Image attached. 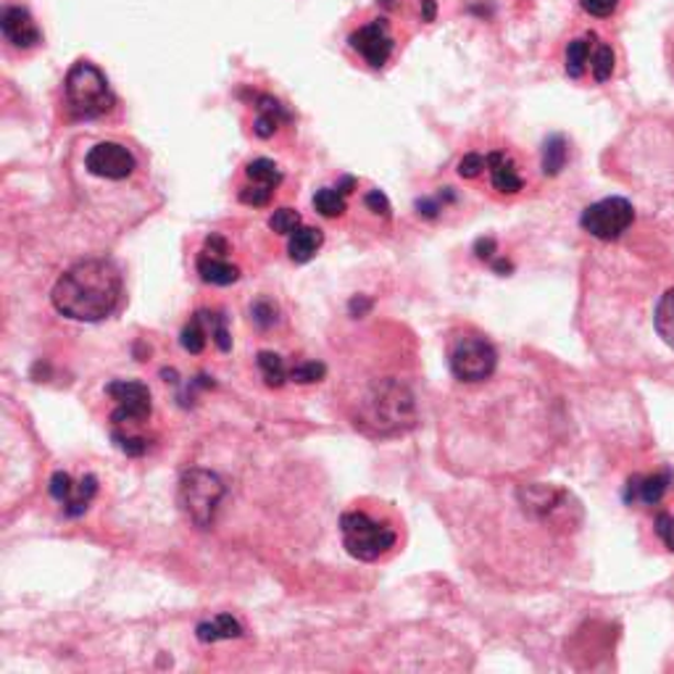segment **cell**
Returning a JSON list of instances; mask_svg holds the SVG:
<instances>
[{"label": "cell", "instance_id": "484cf974", "mask_svg": "<svg viewBox=\"0 0 674 674\" xmlns=\"http://www.w3.org/2000/svg\"><path fill=\"white\" fill-rule=\"evenodd\" d=\"M327 367L322 361H303L290 367V382H299V385H312V382L325 380Z\"/></svg>", "mask_w": 674, "mask_h": 674}, {"label": "cell", "instance_id": "ba28073f", "mask_svg": "<svg viewBox=\"0 0 674 674\" xmlns=\"http://www.w3.org/2000/svg\"><path fill=\"white\" fill-rule=\"evenodd\" d=\"M209 340L216 342V348H220L222 353L233 350V335H229L227 329V316H224V312H216V308H201V312H195L188 319V325L182 327L180 335L182 348L193 356L203 353Z\"/></svg>", "mask_w": 674, "mask_h": 674}, {"label": "cell", "instance_id": "5b68a950", "mask_svg": "<svg viewBox=\"0 0 674 674\" xmlns=\"http://www.w3.org/2000/svg\"><path fill=\"white\" fill-rule=\"evenodd\" d=\"M448 367L451 374L464 385H480L487 382L498 369V350L485 335L469 333L453 337L448 346Z\"/></svg>", "mask_w": 674, "mask_h": 674}, {"label": "cell", "instance_id": "ffe728a7", "mask_svg": "<svg viewBox=\"0 0 674 674\" xmlns=\"http://www.w3.org/2000/svg\"><path fill=\"white\" fill-rule=\"evenodd\" d=\"M246 177L248 184L269 190V193H277V188L282 184V171L274 161H269V158H254L246 167Z\"/></svg>", "mask_w": 674, "mask_h": 674}, {"label": "cell", "instance_id": "4fadbf2b", "mask_svg": "<svg viewBox=\"0 0 674 674\" xmlns=\"http://www.w3.org/2000/svg\"><path fill=\"white\" fill-rule=\"evenodd\" d=\"M0 32H3L5 43H11L19 50L37 48L43 43V32L37 30L35 19L24 5H5L3 16H0Z\"/></svg>", "mask_w": 674, "mask_h": 674}, {"label": "cell", "instance_id": "d4e9b609", "mask_svg": "<svg viewBox=\"0 0 674 674\" xmlns=\"http://www.w3.org/2000/svg\"><path fill=\"white\" fill-rule=\"evenodd\" d=\"M591 69H593V79L596 82H606V79H611L614 75V50L611 45L606 43H596V50H593V58H591Z\"/></svg>", "mask_w": 674, "mask_h": 674}, {"label": "cell", "instance_id": "f546056e", "mask_svg": "<svg viewBox=\"0 0 674 674\" xmlns=\"http://www.w3.org/2000/svg\"><path fill=\"white\" fill-rule=\"evenodd\" d=\"M485 169H487V156L482 154H467L459 161V177H464V180H474V177H480Z\"/></svg>", "mask_w": 674, "mask_h": 674}, {"label": "cell", "instance_id": "44dd1931", "mask_svg": "<svg viewBox=\"0 0 674 674\" xmlns=\"http://www.w3.org/2000/svg\"><path fill=\"white\" fill-rule=\"evenodd\" d=\"M653 327L666 346L674 348V288L666 290L662 301L656 303V312H653Z\"/></svg>", "mask_w": 674, "mask_h": 674}, {"label": "cell", "instance_id": "d6986e66", "mask_svg": "<svg viewBox=\"0 0 674 674\" xmlns=\"http://www.w3.org/2000/svg\"><path fill=\"white\" fill-rule=\"evenodd\" d=\"M195 636L198 640H203V643H220V640L240 638L243 627L235 617H229V614H220V617H214L211 622L198 625Z\"/></svg>", "mask_w": 674, "mask_h": 674}, {"label": "cell", "instance_id": "ac0fdd59", "mask_svg": "<svg viewBox=\"0 0 674 674\" xmlns=\"http://www.w3.org/2000/svg\"><path fill=\"white\" fill-rule=\"evenodd\" d=\"M256 111H259V116H256L254 132L259 137H272L277 127H280L282 122H288V119H290L288 111L282 109V105L277 103L272 96H261L259 105H256Z\"/></svg>", "mask_w": 674, "mask_h": 674}, {"label": "cell", "instance_id": "7402d4cb", "mask_svg": "<svg viewBox=\"0 0 674 674\" xmlns=\"http://www.w3.org/2000/svg\"><path fill=\"white\" fill-rule=\"evenodd\" d=\"M256 363H259L263 380H267L269 387H282L285 382H290V367L285 363V359H282V356L272 353V350H261Z\"/></svg>", "mask_w": 674, "mask_h": 674}, {"label": "cell", "instance_id": "cb8c5ba5", "mask_svg": "<svg viewBox=\"0 0 674 674\" xmlns=\"http://www.w3.org/2000/svg\"><path fill=\"white\" fill-rule=\"evenodd\" d=\"M566 156H570V148H566V141L561 135H551L543 145V175L546 177H557L561 169H564Z\"/></svg>", "mask_w": 674, "mask_h": 674}, {"label": "cell", "instance_id": "1f68e13d", "mask_svg": "<svg viewBox=\"0 0 674 674\" xmlns=\"http://www.w3.org/2000/svg\"><path fill=\"white\" fill-rule=\"evenodd\" d=\"M363 203H367L369 209L374 211V214H382L385 220H390V203L385 193H380V190H372V193H367V198H363Z\"/></svg>", "mask_w": 674, "mask_h": 674}, {"label": "cell", "instance_id": "5bb4252c", "mask_svg": "<svg viewBox=\"0 0 674 674\" xmlns=\"http://www.w3.org/2000/svg\"><path fill=\"white\" fill-rule=\"evenodd\" d=\"M672 482H674L672 469H662V472H649V474H632L625 491L627 504L659 506L664 501V495L672 491Z\"/></svg>", "mask_w": 674, "mask_h": 674}, {"label": "cell", "instance_id": "e0dca14e", "mask_svg": "<svg viewBox=\"0 0 674 674\" xmlns=\"http://www.w3.org/2000/svg\"><path fill=\"white\" fill-rule=\"evenodd\" d=\"M598 35L596 32H587L585 37L572 40L570 45H566V75L572 79H580L585 75V69L591 66L593 50H596Z\"/></svg>", "mask_w": 674, "mask_h": 674}, {"label": "cell", "instance_id": "7a4b0ae2", "mask_svg": "<svg viewBox=\"0 0 674 674\" xmlns=\"http://www.w3.org/2000/svg\"><path fill=\"white\" fill-rule=\"evenodd\" d=\"M342 548L363 564L387 561L398 553L403 521L393 506L374 498H361L340 514Z\"/></svg>", "mask_w": 674, "mask_h": 674}, {"label": "cell", "instance_id": "603a6c76", "mask_svg": "<svg viewBox=\"0 0 674 674\" xmlns=\"http://www.w3.org/2000/svg\"><path fill=\"white\" fill-rule=\"evenodd\" d=\"M314 209L319 211L322 216H327V220H337V216L346 214V209H348L346 193H342L340 188H322V190H316Z\"/></svg>", "mask_w": 674, "mask_h": 674}, {"label": "cell", "instance_id": "4dcf8cb0", "mask_svg": "<svg viewBox=\"0 0 674 674\" xmlns=\"http://www.w3.org/2000/svg\"><path fill=\"white\" fill-rule=\"evenodd\" d=\"M580 5H583V11L591 13V16L606 19L619 9V0H580Z\"/></svg>", "mask_w": 674, "mask_h": 674}, {"label": "cell", "instance_id": "8992f818", "mask_svg": "<svg viewBox=\"0 0 674 674\" xmlns=\"http://www.w3.org/2000/svg\"><path fill=\"white\" fill-rule=\"evenodd\" d=\"M636 222V209L627 198H604L583 211L580 224L585 233H591L596 240L611 243L619 240Z\"/></svg>", "mask_w": 674, "mask_h": 674}, {"label": "cell", "instance_id": "30bf717a", "mask_svg": "<svg viewBox=\"0 0 674 674\" xmlns=\"http://www.w3.org/2000/svg\"><path fill=\"white\" fill-rule=\"evenodd\" d=\"M227 254H229V243L224 240L220 233H211L206 237V246H203L195 261L198 274H201V280L206 282V285L227 288L240 280V267L227 261Z\"/></svg>", "mask_w": 674, "mask_h": 674}, {"label": "cell", "instance_id": "52a82bcc", "mask_svg": "<svg viewBox=\"0 0 674 674\" xmlns=\"http://www.w3.org/2000/svg\"><path fill=\"white\" fill-rule=\"evenodd\" d=\"M180 495L184 512L190 514V519H193L198 527H209L211 517H214L216 506H220L224 495V485L214 472H209V469H190L188 478L182 480Z\"/></svg>", "mask_w": 674, "mask_h": 674}, {"label": "cell", "instance_id": "4316f807", "mask_svg": "<svg viewBox=\"0 0 674 674\" xmlns=\"http://www.w3.org/2000/svg\"><path fill=\"white\" fill-rule=\"evenodd\" d=\"M269 227L280 235H293L295 229L301 227V214L295 209H277L272 216H269Z\"/></svg>", "mask_w": 674, "mask_h": 674}, {"label": "cell", "instance_id": "8fae6325", "mask_svg": "<svg viewBox=\"0 0 674 674\" xmlns=\"http://www.w3.org/2000/svg\"><path fill=\"white\" fill-rule=\"evenodd\" d=\"M96 493H98V480L92 478V474H85L79 482L71 480V474L66 472H56L50 478V495L64 506V517L69 519L82 517V514L90 508L92 498H96Z\"/></svg>", "mask_w": 674, "mask_h": 674}, {"label": "cell", "instance_id": "7c38bea8", "mask_svg": "<svg viewBox=\"0 0 674 674\" xmlns=\"http://www.w3.org/2000/svg\"><path fill=\"white\" fill-rule=\"evenodd\" d=\"M348 43L372 69H382V66L390 61L395 45L393 37H390L385 19H374V22L363 24L361 30H356L353 35L348 37Z\"/></svg>", "mask_w": 674, "mask_h": 674}, {"label": "cell", "instance_id": "f1b7e54d", "mask_svg": "<svg viewBox=\"0 0 674 674\" xmlns=\"http://www.w3.org/2000/svg\"><path fill=\"white\" fill-rule=\"evenodd\" d=\"M653 530H656L659 540L666 546V551L674 553V512H662L653 521Z\"/></svg>", "mask_w": 674, "mask_h": 674}, {"label": "cell", "instance_id": "83f0119b", "mask_svg": "<svg viewBox=\"0 0 674 674\" xmlns=\"http://www.w3.org/2000/svg\"><path fill=\"white\" fill-rule=\"evenodd\" d=\"M277 306L269 299H259L250 306V316H254V322L259 325L261 329H269L277 322Z\"/></svg>", "mask_w": 674, "mask_h": 674}, {"label": "cell", "instance_id": "2e32d148", "mask_svg": "<svg viewBox=\"0 0 674 674\" xmlns=\"http://www.w3.org/2000/svg\"><path fill=\"white\" fill-rule=\"evenodd\" d=\"M322 246H325V233H322L319 227H303L301 224V227L295 229L288 240L290 261H295V263L312 261L314 256L319 254Z\"/></svg>", "mask_w": 674, "mask_h": 674}, {"label": "cell", "instance_id": "9c48e42d", "mask_svg": "<svg viewBox=\"0 0 674 674\" xmlns=\"http://www.w3.org/2000/svg\"><path fill=\"white\" fill-rule=\"evenodd\" d=\"M85 169L90 177H98L103 182H124L137 171V158L124 143L103 141L88 150Z\"/></svg>", "mask_w": 674, "mask_h": 674}, {"label": "cell", "instance_id": "836d02e7", "mask_svg": "<svg viewBox=\"0 0 674 674\" xmlns=\"http://www.w3.org/2000/svg\"><path fill=\"white\" fill-rule=\"evenodd\" d=\"M435 0H422V19H425V22H433L435 19Z\"/></svg>", "mask_w": 674, "mask_h": 674}, {"label": "cell", "instance_id": "277c9868", "mask_svg": "<svg viewBox=\"0 0 674 674\" xmlns=\"http://www.w3.org/2000/svg\"><path fill=\"white\" fill-rule=\"evenodd\" d=\"M64 105L71 119L90 122L111 114L116 105V96L109 79L92 61H77L64 79Z\"/></svg>", "mask_w": 674, "mask_h": 674}, {"label": "cell", "instance_id": "d6a6232c", "mask_svg": "<svg viewBox=\"0 0 674 674\" xmlns=\"http://www.w3.org/2000/svg\"><path fill=\"white\" fill-rule=\"evenodd\" d=\"M474 254H478L480 259L493 261V254H495V240H493V237H482V240H478V246H474Z\"/></svg>", "mask_w": 674, "mask_h": 674}, {"label": "cell", "instance_id": "3957f363", "mask_svg": "<svg viewBox=\"0 0 674 674\" xmlns=\"http://www.w3.org/2000/svg\"><path fill=\"white\" fill-rule=\"evenodd\" d=\"M105 395L114 401V412H111L109 422L116 446L127 456L148 453V440L135 435V429L145 425L154 414L150 387L141 380H114L105 385Z\"/></svg>", "mask_w": 674, "mask_h": 674}, {"label": "cell", "instance_id": "6da1fadb", "mask_svg": "<svg viewBox=\"0 0 674 674\" xmlns=\"http://www.w3.org/2000/svg\"><path fill=\"white\" fill-rule=\"evenodd\" d=\"M122 293L124 280L114 261L85 259L58 277L50 301L66 319L101 322L116 312Z\"/></svg>", "mask_w": 674, "mask_h": 674}, {"label": "cell", "instance_id": "9a60e30c", "mask_svg": "<svg viewBox=\"0 0 674 674\" xmlns=\"http://www.w3.org/2000/svg\"><path fill=\"white\" fill-rule=\"evenodd\" d=\"M487 175H491V184L498 193L504 195H517L521 188H525V180L517 171V164L514 158L504 154V150H493L487 154Z\"/></svg>", "mask_w": 674, "mask_h": 674}]
</instances>
